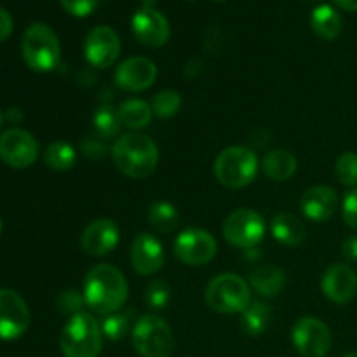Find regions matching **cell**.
<instances>
[{
	"label": "cell",
	"mask_w": 357,
	"mask_h": 357,
	"mask_svg": "<svg viewBox=\"0 0 357 357\" xmlns=\"http://www.w3.org/2000/svg\"><path fill=\"white\" fill-rule=\"evenodd\" d=\"M257 153L248 146H229L215 160V176L223 187L244 188L257 178Z\"/></svg>",
	"instance_id": "8992f818"
},
{
	"label": "cell",
	"mask_w": 357,
	"mask_h": 357,
	"mask_svg": "<svg viewBox=\"0 0 357 357\" xmlns=\"http://www.w3.org/2000/svg\"><path fill=\"white\" fill-rule=\"evenodd\" d=\"M94 131H96L98 138L101 139H112L119 136L121 132V121L117 117V112H112L110 108H100L93 117Z\"/></svg>",
	"instance_id": "83f0119b"
},
{
	"label": "cell",
	"mask_w": 357,
	"mask_h": 357,
	"mask_svg": "<svg viewBox=\"0 0 357 357\" xmlns=\"http://www.w3.org/2000/svg\"><path fill=\"white\" fill-rule=\"evenodd\" d=\"M204 298L209 309L216 312H244L251 303L250 284L237 274H220L206 286Z\"/></svg>",
	"instance_id": "5b68a950"
},
{
	"label": "cell",
	"mask_w": 357,
	"mask_h": 357,
	"mask_svg": "<svg viewBox=\"0 0 357 357\" xmlns=\"http://www.w3.org/2000/svg\"><path fill=\"white\" fill-rule=\"evenodd\" d=\"M152 107L143 100H128L117 108V117L124 128L142 129L152 121Z\"/></svg>",
	"instance_id": "cb8c5ba5"
},
{
	"label": "cell",
	"mask_w": 357,
	"mask_h": 357,
	"mask_svg": "<svg viewBox=\"0 0 357 357\" xmlns=\"http://www.w3.org/2000/svg\"><path fill=\"white\" fill-rule=\"evenodd\" d=\"M132 33L145 47H162L169 40V21L155 7H143L132 16Z\"/></svg>",
	"instance_id": "5bb4252c"
},
{
	"label": "cell",
	"mask_w": 357,
	"mask_h": 357,
	"mask_svg": "<svg viewBox=\"0 0 357 357\" xmlns=\"http://www.w3.org/2000/svg\"><path fill=\"white\" fill-rule=\"evenodd\" d=\"M271 230L274 239L281 243L282 246L288 248H298L307 237L305 223L298 216L291 215V213H279V215H275L272 218Z\"/></svg>",
	"instance_id": "ffe728a7"
},
{
	"label": "cell",
	"mask_w": 357,
	"mask_h": 357,
	"mask_svg": "<svg viewBox=\"0 0 357 357\" xmlns=\"http://www.w3.org/2000/svg\"><path fill=\"white\" fill-rule=\"evenodd\" d=\"M155 63L150 61L149 58H143V56L126 59L115 70V82L121 89L128 91V93H139V91L149 89L155 82Z\"/></svg>",
	"instance_id": "9a60e30c"
},
{
	"label": "cell",
	"mask_w": 357,
	"mask_h": 357,
	"mask_svg": "<svg viewBox=\"0 0 357 357\" xmlns=\"http://www.w3.org/2000/svg\"><path fill=\"white\" fill-rule=\"evenodd\" d=\"M30 326V310L26 302L14 289H0V338L16 340Z\"/></svg>",
	"instance_id": "30bf717a"
},
{
	"label": "cell",
	"mask_w": 357,
	"mask_h": 357,
	"mask_svg": "<svg viewBox=\"0 0 357 357\" xmlns=\"http://www.w3.org/2000/svg\"><path fill=\"white\" fill-rule=\"evenodd\" d=\"M307 2H317V0H307Z\"/></svg>",
	"instance_id": "ee69618b"
},
{
	"label": "cell",
	"mask_w": 357,
	"mask_h": 357,
	"mask_svg": "<svg viewBox=\"0 0 357 357\" xmlns=\"http://www.w3.org/2000/svg\"><path fill=\"white\" fill-rule=\"evenodd\" d=\"M291 340L300 356L324 357L331 349V331L316 317H302L293 328Z\"/></svg>",
	"instance_id": "9c48e42d"
},
{
	"label": "cell",
	"mask_w": 357,
	"mask_h": 357,
	"mask_svg": "<svg viewBox=\"0 0 357 357\" xmlns=\"http://www.w3.org/2000/svg\"><path fill=\"white\" fill-rule=\"evenodd\" d=\"M310 24H312L314 33L323 40H335L342 31V17L328 3L317 6L312 10V17H310Z\"/></svg>",
	"instance_id": "603a6c76"
},
{
	"label": "cell",
	"mask_w": 357,
	"mask_h": 357,
	"mask_svg": "<svg viewBox=\"0 0 357 357\" xmlns=\"http://www.w3.org/2000/svg\"><path fill=\"white\" fill-rule=\"evenodd\" d=\"M164 248L152 234H139L131 244V264L138 274L153 275L164 267Z\"/></svg>",
	"instance_id": "e0dca14e"
},
{
	"label": "cell",
	"mask_w": 357,
	"mask_h": 357,
	"mask_svg": "<svg viewBox=\"0 0 357 357\" xmlns=\"http://www.w3.org/2000/svg\"><path fill=\"white\" fill-rule=\"evenodd\" d=\"M342 255L345 260L357 261V236H351L342 244Z\"/></svg>",
	"instance_id": "74e56055"
},
{
	"label": "cell",
	"mask_w": 357,
	"mask_h": 357,
	"mask_svg": "<svg viewBox=\"0 0 357 357\" xmlns=\"http://www.w3.org/2000/svg\"><path fill=\"white\" fill-rule=\"evenodd\" d=\"M84 300L93 312L108 316L121 309L128 300V281L112 265H94L84 281Z\"/></svg>",
	"instance_id": "6da1fadb"
},
{
	"label": "cell",
	"mask_w": 357,
	"mask_h": 357,
	"mask_svg": "<svg viewBox=\"0 0 357 357\" xmlns=\"http://www.w3.org/2000/svg\"><path fill=\"white\" fill-rule=\"evenodd\" d=\"M23 59L33 72L45 73L58 66L61 58L58 35L44 23H33L24 30L21 40Z\"/></svg>",
	"instance_id": "277c9868"
},
{
	"label": "cell",
	"mask_w": 357,
	"mask_h": 357,
	"mask_svg": "<svg viewBox=\"0 0 357 357\" xmlns=\"http://www.w3.org/2000/svg\"><path fill=\"white\" fill-rule=\"evenodd\" d=\"M243 330L250 337H258L267 330L271 323V309L264 302H251L248 309L243 312Z\"/></svg>",
	"instance_id": "d4e9b609"
},
{
	"label": "cell",
	"mask_w": 357,
	"mask_h": 357,
	"mask_svg": "<svg viewBox=\"0 0 357 357\" xmlns=\"http://www.w3.org/2000/svg\"><path fill=\"white\" fill-rule=\"evenodd\" d=\"M101 333L112 342L122 340L129 333V314L114 312L105 316L101 323Z\"/></svg>",
	"instance_id": "f546056e"
},
{
	"label": "cell",
	"mask_w": 357,
	"mask_h": 357,
	"mask_svg": "<svg viewBox=\"0 0 357 357\" xmlns=\"http://www.w3.org/2000/svg\"><path fill=\"white\" fill-rule=\"evenodd\" d=\"M174 255L185 265L199 267L215 258L216 241L206 230L187 229L174 241Z\"/></svg>",
	"instance_id": "8fae6325"
},
{
	"label": "cell",
	"mask_w": 357,
	"mask_h": 357,
	"mask_svg": "<svg viewBox=\"0 0 357 357\" xmlns=\"http://www.w3.org/2000/svg\"><path fill=\"white\" fill-rule=\"evenodd\" d=\"M321 288L330 302L345 305L357 295V274L345 264H335L324 272Z\"/></svg>",
	"instance_id": "2e32d148"
},
{
	"label": "cell",
	"mask_w": 357,
	"mask_h": 357,
	"mask_svg": "<svg viewBox=\"0 0 357 357\" xmlns=\"http://www.w3.org/2000/svg\"><path fill=\"white\" fill-rule=\"evenodd\" d=\"M63 9L75 17H86L96 9L98 0H59Z\"/></svg>",
	"instance_id": "e575fe53"
},
{
	"label": "cell",
	"mask_w": 357,
	"mask_h": 357,
	"mask_svg": "<svg viewBox=\"0 0 357 357\" xmlns=\"http://www.w3.org/2000/svg\"><path fill=\"white\" fill-rule=\"evenodd\" d=\"M132 345L142 357H171L174 337L169 324L155 314H145L132 328Z\"/></svg>",
	"instance_id": "52a82bcc"
},
{
	"label": "cell",
	"mask_w": 357,
	"mask_h": 357,
	"mask_svg": "<svg viewBox=\"0 0 357 357\" xmlns=\"http://www.w3.org/2000/svg\"><path fill=\"white\" fill-rule=\"evenodd\" d=\"M0 234H2V220H0Z\"/></svg>",
	"instance_id": "b9f144b4"
},
{
	"label": "cell",
	"mask_w": 357,
	"mask_h": 357,
	"mask_svg": "<svg viewBox=\"0 0 357 357\" xmlns=\"http://www.w3.org/2000/svg\"><path fill=\"white\" fill-rule=\"evenodd\" d=\"M338 7L344 10H351V13H357V0H335Z\"/></svg>",
	"instance_id": "f35d334b"
},
{
	"label": "cell",
	"mask_w": 357,
	"mask_h": 357,
	"mask_svg": "<svg viewBox=\"0 0 357 357\" xmlns=\"http://www.w3.org/2000/svg\"><path fill=\"white\" fill-rule=\"evenodd\" d=\"M65 357H98L103 347V333L98 321L89 312L72 316L59 338Z\"/></svg>",
	"instance_id": "3957f363"
},
{
	"label": "cell",
	"mask_w": 357,
	"mask_h": 357,
	"mask_svg": "<svg viewBox=\"0 0 357 357\" xmlns=\"http://www.w3.org/2000/svg\"><path fill=\"white\" fill-rule=\"evenodd\" d=\"M80 146H82L84 155L89 157V159L93 160H101L105 159L108 153H112L110 150H108V146L105 145V139L96 138V136H87V138H84Z\"/></svg>",
	"instance_id": "836d02e7"
},
{
	"label": "cell",
	"mask_w": 357,
	"mask_h": 357,
	"mask_svg": "<svg viewBox=\"0 0 357 357\" xmlns=\"http://www.w3.org/2000/svg\"><path fill=\"white\" fill-rule=\"evenodd\" d=\"M145 300H146V305H149L150 309H155V310L166 309L171 302L169 284H166L164 281H159V279L152 281L149 284V288H146Z\"/></svg>",
	"instance_id": "1f68e13d"
},
{
	"label": "cell",
	"mask_w": 357,
	"mask_h": 357,
	"mask_svg": "<svg viewBox=\"0 0 357 357\" xmlns=\"http://www.w3.org/2000/svg\"><path fill=\"white\" fill-rule=\"evenodd\" d=\"M265 222L253 209H236L223 222V237L239 250H255L264 241Z\"/></svg>",
	"instance_id": "ba28073f"
},
{
	"label": "cell",
	"mask_w": 357,
	"mask_h": 357,
	"mask_svg": "<svg viewBox=\"0 0 357 357\" xmlns=\"http://www.w3.org/2000/svg\"><path fill=\"white\" fill-rule=\"evenodd\" d=\"M338 208V195L331 187H312L303 194L302 211L310 222H328Z\"/></svg>",
	"instance_id": "d6986e66"
},
{
	"label": "cell",
	"mask_w": 357,
	"mask_h": 357,
	"mask_svg": "<svg viewBox=\"0 0 357 357\" xmlns=\"http://www.w3.org/2000/svg\"><path fill=\"white\" fill-rule=\"evenodd\" d=\"M181 107V96L174 89H164L157 93L152 100V112L159 117L167 119L178 114Z\"/></svg>",
	"instance_id": "f1b7e54d"
},
{
	"label": "cell",
	"mask_w": 357,
	"mask_h": 357,
	"mask_svg": "<svg viewBox=\"0 0 357 357\" xmlns=\"http://www.w3.org/2000/svg\"><path fill=\"white\" fill-rule=\"evenodd\" d=\"M250 284L258 295L275 296L286 284V274L282 268L274 265H260L250 274Z\"/></svg>",
	"instance_id": "44dd1931"
},
{
	"label": "cell",
	"mask_w": 357,
	"mask_h": 357,
	"mask_svg": "<svg viewBox=\"0 0 357 357\" xmlns=\"http://www.w3.org/2000/svg\"><path fill=\"white\" fill-rule=\"evenodd\" d=\"M342 215H344L345 223L351 229L357 230V188H352L347 192L344 197V204H342Z\"/></svg>",
	"instance_id": "d590c367"
},
{
	"label": "cell",
	"mask_w": 357,
	"mask_h": 357,
	"mask_svg": "<svg viewBox=\"0 0 357 357\" xmlns=\"http://www.w3.org/2000/svg\"><path fill=\"white\" fill-rule=\"evenodd\" d=\"M261 167H264L265 176L271 178L272 181H286L295 174L296 159L288 150L278 149L264 157Z\"/></svg>",
	"instance_id": "7402d4cb"
},
{
	"label": "cell",
	"mask_w": 357,
	"mask_h": 357,
	"mask_svg": "<svg viewBox=\"0 0 357 357\" xmlns=\"http://www.w3.org/2000/svg\"><path fill=\"white\" fill-rule=\"evenodd\" d=\"M38 157V143L23 129H9L0 135V159L14 169L30 167Z\"/></svg>",
	"instance_id": "7c38bea8"
},
{
	"label": "cell",
	"mask_w": 357,
	"mask_h": 357,
	"mask_svg": "<svg viewBox=\"0 0 357 357\" xmlns=\"http://www.w3.org/2000/svg\"><path fill=\"white\" fill-rule=\"evenodd\" d=\"M112 159L122 174L135 180H143L155 171L159 162V150L149 136L128 132L114 143Z\"/></svg>",
	"instance_id": "7a4b0ae2"
},
{
	"label": "cell",
	"mask_w": 357,
	"mask_h": 357,
	"mask_svg": "<svg viewBox=\"0 0 357 357\" xmlns=\"http://www.w3.org/2000/svg\"><path fill=\"white\" fill-rule=\"evenodd\" d=\"M13 28H14V23H13V17H10V14L7 13L3 7H0V42L7 40V38L10 37V33H13Z\"/></svg>",
	"instance_id": "8d00e7d4"
},
{
	"label": "cell",
	"mask_w": 357,
	"mask_h": 357,
	"mask_svg": "<svg viewBox=\"0 0 357 357\" xmlns=\"http://www.w3.org/2000/svg\"><path fill=\"white\" fill-rule=\"evenodd\" d=\"M2 121H3V115H2V112H0V126H2Z\"/></svg>",
	"instance_id": "60d3db41"
},
{
	"label": "cell",
	"mask_w": 357,
	"mask_h": 357,
	"mask_svg": "<svg viewBox=\"0 0 357 357\" xmlns=\"http://www.w3.org/2000/svg\"><path fill=\"white\" fill-rule=\"evenodd\" d=\"M149 222L159 232H173L178 225V211L171 202H153L149 209Z\"/></svg>",
	"instance_id": "4316f807"
},
{
	"label": "cell",
	"mask_w": 357,
	"mask_h": 357,
	"mask_svg": "<svg viewBox=\"0 0 357 357\" xmlns=\"http://www.w3.org/2000/svg\"><path fill=\"white\" fill-rule=\"evenodd\" d=\"M84 54L96 68H108L114 65L121 54V38L117 31L105 24L93 28L84 42Z\"/></svg>",
	"instance_id": "4fadbf2b"
},
{
	"label": "cell",
	"mask_w": 357,
	"mask_h": 357,
	"mask_svg": "<svg viewBox=\"0 0 357 357\" xmlns=\"http://www.w3.org/2000/svg\"><path fill=\"white\" fill-rule=\"evenodd\" d=\"M119 244V227L114 220L100 218L86 227L80 246L91 257H105Z\"/></svg>",
	"instance_id": "ac0fdd59"
},
{
	"label": "cell",
	"mask_w": 357,
	"mask_h": 357,
	"mask_svg": "<svg viewBox=\"0 0 357 357\" xmlns=\"http://www.w3.org/2000/svg\"><path fill=\"white\" fill-rule=\"evenodd\" d=\"M213 2H225V0H213Z\"/></svg>",
	"instance_id": "7bdbcfd3"
},
{
	"label": "cell",
	"mask_w": 357,
	"mask_h": 357,
	"mask_svg": "<svg viewBox=\"0 0 357 357\" xmlns=\"http://www.w3.org/2000/svg\"><path fill=\"white\" fill-rule=\"evenodd\" d=\"M335 174L345 187H357V153L345 152L338 157Z\"/></svg>",
	"instance_id": "4dcf8cb0"
},
{
	"label": "cell",
	"mask_w": 357,
	"mask_h": 357,
	"mask_svg": "<svg viewBox=\"0 0 357 357\" xmlns=\"http://www.w3.org/2000/svg\"><path fill=\"white\" fill-rule=\"evenodd\" d=\"M344 357H357V352H349V354H345Z\"/></svg>",
	"instance_id": "ab89813d"
},
{
	"label": "cell",
	"mask_w": 357,
	"mask_h": 357,
	"mask_svg": "<svg viewBox=\"0 0 357 357\" xmlns=\"http://www.w3.org/2000/svg\"><path fill=\"white\" fill-rule=\"evenodd\" d=\"M77 155L75 150L70 143L66 142H54L45 149L44 152V162L47 164L49 169L52 171H68L72 169L75 164Z\"/></svg>",
	"instance_id": "484cf974"
},
{
	"label": "cell",
	"mask_w": 357,
	"mask_h": 357,
	"mask_svg": "<svg viewBox=\"0 0 357 357\" xmlns=\"http://www.w3.org/2000/svg\"><path fill=\"white\" fill-rule=\"evenodd\" d=\"M84 305H86L84 293H79L77 289H66V291H63L58 296V302H56V307H58L59 312L70 317L84 312Z\"/></svg>",
	"instance_id": "d6a6232c"
}]
</instances>
